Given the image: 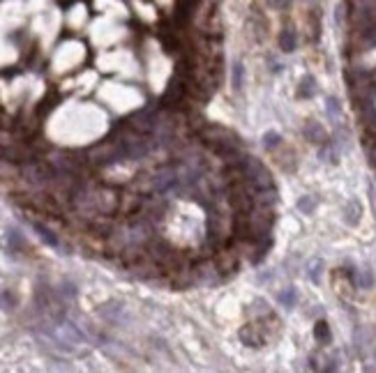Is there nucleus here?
<instances>
[{
    "instance_id": "f257e3e1",
    "label": "nucleus",
    "mask_w": 376,
    "mask_h": 373,
    "mask_svg": "<svg viewBox=\"0 0 376 373\" xmlns=\"http://www.w3.org/2000/svg\"><path fill=\"white\" fill-rule=\"evenodd\" d=\"M213 258V263L217 265V270L222 272L224 279H229V276H233L235 272H238L240 267V251H238V244L231 240L229 244H224V247L215 249V254L210 256Z\"/></svg>"
},
{
    "instance_id": "f03ea898",
    "label": "nucleus",
    "mask_w": 376,
    "mask_h": 373,
    "mask_svg": "<svg viewBox=\"0 0 376 373\" xmlns=\"http://www.w3.org/2000/svg\"><path fill=\"white\" fill-rule=\"evenodd\" d=\"M187 97H190V95H187L185 83H182V79H180L178 74H175L173 79L169 81L166 90H164L159 106H162V108H169V111H175V108H178L180 104H185V99H187Z\"/></svg>"
},
{
    "instance_id": "7ed1b4c3",
    "label": "nucleus",
    "mask_w": 376,
    "mask_h": 373,
    "mask_svg": "<svg viewBox=\"0 0 376 373\" xmlns=\"http://www.w3.org/2000/svg\"><path fill=\"white\" fill-rule=\"evenodd\" d=\"M240 341L245 343L247 348H261L268 341L266 332H263L261 323H247L242 330H240Z\"/></svg>"
},
{
    "instance_id": "20e7f679",
    "label": "nucleus",
    "mask_w": 376,
    "mask_h": 373,
    "mask_svg": "<svg viewBox=\"0 0 376 373\" xmlns=\"http://www.w3.org/2000/svg\"><path fill=\"white\" fill-rule=\"evenodd\" d=\"M305 136H307V141L317 143V145H323V143L328 141L326 129H323L317 120H307V122H305Z\"/></svg>"
},
{
    "instance_id": "39448f33",
    "label": "nucleus",
    "mask_w": 376,
    "mask_h": 373,
    "mask_svg": "<svg viewBox=\"0 0 376 373\" xmlns=\"http://www.w3.org/2000/svg\"><path fill=\"white\" fill-rule=\"evenodd\" d=\"M295 46H298V35H295L293 28H282V33H279V49L284 51V53H291V51H295Z\"/></svg>"
},
{
    "instance_id": "423d86ee",
    "label": "nucleus",
    "mask_w": 376,
    "mask_h": 373,
    "mask_svg": "<svg viewBox=\"0 0 376 373\" xmlns=\"http://www.w3.org/2000/svg\"><path fill=\"white\" fill-rule=\"evenodd\" d=\"M317 95V81H314V76H305L302 81H300V88H298V97L302 99H309Z\"/></svg>"
},
{
    "instance_id": "0eeeda50",
    "label": "nucleus",
    "mask_w": 376,
    "mask_h": 373,
    "mask_svg": "<svg viewBox=\"0 0 376 373\" xmlns=\"http://www.w3.org/2000/svg\"><path fill=\"white\" fill-rule=\"evenodd\" d=\"M360 212H362V207H360L358 200H349V205H346L344 214H346V221H349L351 226H355V223L360 221Z\"/></svg>"
},
{
    "instance_id": "6e6552de",
    "label": "nucleus",
    "mask_w": 376,
    "mask_h": 373,
    "mask_svg": "<svg viewBox=\"0 0 376 373\" xmlns=\"http://www.w3.org/2000/svg\"><path fill=\"white\" fill-rule=\"evenodd\" d=\"M314 336H317L319 343H330V327H328L326 320H319L317 325H314Z\"/></svg>"
},
{
    "instance_id": "1a4fd4ad",
    "label": "nucleus",
    "mask_w": 376,
    "mask_h": 373,
    "mask_svg": "<svg viewBox=\"0 0 376 373\" xmlns=\"http://www.w3.org/2000/svg\"><path fill=\"white\" fill-rule=\"evenodd\" d=\"M365 152L369 164L376 168V134H365Z\"/></svg>"
},
{
    "instance_id": "9d476101",
    "label": "nucleus",
    "mask_w": 376,
    "mask_h": 373,
    "mask_svg": "<svg viewBox=\"0 0 376 373\" xmlns=\"http://www.w3.org/2000/svg\"><path fill=\"white\" fill-rule=\"evenodd\" d=\"M295 302H298V292H295V288H286V290L279 292V304L286 309H293Z\"/></svg>"
},
{
    "instance_id": "9b49d317",
    "label": "nucleus",
    "mask_w": 376,
    "mask_h": 373,
    "mask_svg": "<svg viewBox=\"0 0 376 373\" xmlns=\"http://www.w3.org/2000/svg\"><path fill=\"white\" fill-rule=\"evenodd\" d=\"M33 228L37 231V235H39V238H42L46 244H51V247H58V238H55V235H53V233H51L46 226H42V223H33Z\"/></svg>"
},
{
    "instance_id": "f8f14e48",
    "label": "nucleus",
    "mask_w": 376,
    "mask_h": 373,
    "mask_svg": "<svg viewBox=\"0 0 376 373\" xmlns=\"http://www.w3.org/2000/svg\"><path fill=\"white\" fill-rule=\"evenodd\" d=\"M326 111H328V115L335 120V122H339V118H342V106H339V102H337V97H328V102H326Z\"/></svg>"
},
{
    "instance_id": "ddd939ff",
    "label": "nucleus",
    "mask_w": 376,
    "mask_h": 373,
    "mask_svg": "<svg viewBox=\"0 0 376 373\" xmlns=\"http://www.w3.org/2000/svg\"><path fill=\"white\" fill-rule=\"evenodd\" d=\"M279 145H282V136H279L277 131H268V134L263 136V147H266V150H277Z\"/></svg>"
},
{
    "instance_id": "4468645a",
    "label": "nucleus",
    "mask_w": 376,
    "mask_h": 373,
    "mask_svg": "<svg viewBox=\"0 0 376 373\" xmlns=\"http://www.w3.org/2000/svg\"><path fill=\"white\" fill-rule=\"evenodd\" d=\"M55 102H58V95H55V92H51V97L42 99V104H39V108H37L39 118H42V115H46V111H51V108L55 106Z\"/></svg>"
},
{
    "instance_id": "2eb2a0df",
    "label": "nucleus",
    "mask_w": 376,
    "mask_h": 373,
    "mask_svg": "<svg viewBox=\"0 0 376 373\" xmlns=\"http://www.w3.org/2000/svg\"><path fill=\"white\" fill-rule=\"evenodd\" d=\"M355 283H358L360 288H371L374 286V276H371L369 270H362L358 276H355Z\"/></svg>"
},
{
    "instance_id": "dca6fc26",
    "label": "nucleus",
    "mask_w": 376,
    "mask_h": 373,
    "mask_svg": "<svg viewBox=\"0 0 376 373\" xmlns=\"http://www.w3.org/2000/svg\"><path fill=\"white\" fill-rule=\"evenodd\" d=\"M242 79H245V67H242V62H235L233 65V88L235 90L242 88Z\"/></svg>"
},
{
    "instance_id": "f3484780",
    "label": "nucleus",
    "mask_w": 376,
    "mask_h": 373,
    "mask_svg": "<svg viewBox=\"0 0 376 373\" xmlns=\"http://www.w3.org/2000/svg\"><path fill=\"white\" fill-rule=\"evenodd\" d=\"M298 207L305 214H309V212H314V207H317V200H314V196H302V198L298 200Z\"/></svg>"
},
{
    "instance_id": "a211bd4d",
    "label": "nucleus",
    "mask_w": 376,
    "mask_h": 373,
    "mask_svg": "<svg viewBox=\"0 0 376 373\" xmlns=\"http://www.w3.org/2000/svg\"><path fill=\"white\" fill-rule=\"evenodd\" d=\"M321 267H323L321 260H311V263H309V267H307V270H309V279H311V281H319V276H321Z\"/></svg>"
},
{
    "instance_id": "6ab92c4d",
    "label": "nucleus",
    "mask_w": 376,
    "mask_h": 373,
    "mask_svg": "<svg viewBox=\"0 0 376 373\" xmlns=\"http://www.w3.org/2000/svg\"><path fill=\"white\" fill-rule=\"evenodd\" d=\"M7 242H10L12 249H21V247H23V240H21V235H19L17 231H10V233H7Z\"/></svg>"
},
{
    "instance_id": "aec40b11",
    "label": "nucleus",
    "mask_w": 376,
    "mask_h": 373,
    "mask_svg": "<svg viewBox=\"0 0 376 373\" xmlns=\"http://www.w3.org/2000/svg\"><path fill=\"white\" fill-rule=\"evenodd\" d=\"M270 7H275V10H284V7L291 5V0H266Z\"/></svg>"
}]
</instances>
